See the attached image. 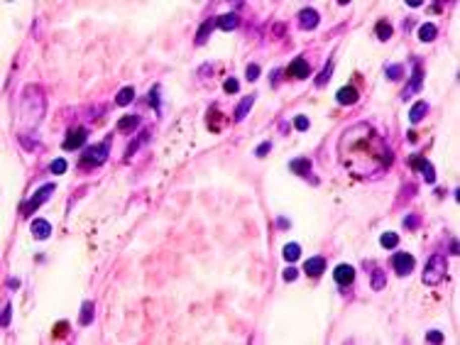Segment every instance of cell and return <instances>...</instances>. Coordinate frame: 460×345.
<instances>
[{"label": "cell", "instance_id": "obj_1", "mask_svg": "<svg viewBox=\"0 0 460 345\" xmlns=\"http://www.w3.org/2000/svg\"><path fill=\"white\" fill-rule=\"evenodd\" d=\"M338 152H340L343 167L355 172L357 176L377 174L392 164V150L375 132V127L367 123H357L345 130L338 142Z\"/></svg>", "mask_w": 460, "mask_h": 345}, {"label": "cell", "instance_id": "obj_2", "mask_svg": "<svg viewBox=\"0 0 460 345\" xmlns=\"http://www.w3.org/2000/svg\"><path fill=\"white\" fill-rule=\"evenodd\" d=\"M445 274H448V260H445V255L441 252H433L429 257V262H426V269H424V284L426 286H438V284L445 279Z\"/></svg>", "mask_w": 460, "mask_h": 345}, {"label": "cell", "instance_id": "obj_3", "mask_svg": "<svg viewBox=\"0 0 460 345\" xmlns=\"http://www.w3.org/2000/svg\"><path fill=\"white\" fill-rule=\"evenodd\" d=\"M108 152H111V137H108L106 142H100V144L86 147L83 155H81V164H83V167H100V164H106Z\"/></svg>", "mask_w": 460, "mask_h": 345}, {"label": "cell", "instance_id": "obj_4", "mask_svg": "<svg viewBox=\"0 0 460 345\" xmlns=\"http://www.w3.org/2000/svg\"><path fill=\"white\" fill-rule=\"evenodd\" d=\"M54 188H57L54 184H44V186L37 188V191H34V196H32L30 201H27V204H22V216H30V213H34V211H37V208H39L42 204H47L49 196L54 193Z\"/></svg>", "mask_w": 460, "mask_h": 345}, {"label": "cell", "instance_id": "obj_5", "mask_svg": "<svg viewBox=\"0 0 460 345\" xmlns=\"http://www.w3.org/2000/svg\"><path fill=\"white\" fill-rule=\"evenodd\" d=\"M392 267H394V272L399 277H409L414 272V267H416V260L409 252H394L392 255Z\"/></svg>", "mask_w": 460, "mask_h": 345}, {"label": "cell", "instance_id": "obj_6", "mask_svg": "<svg viewBox=\"0 0 460 345\" xmlns=\"http://www.w3.org/2000/svg\"><path fill=\"white\" fill-rule=\"evenodd\" d=\"M412 169L421 174V176L426 179V184H436V169H433V164H431L426 157L414 155V157H412Z\"/></svg>", "mask_w": 460, "mask_h": 345}, {"label": "cell", "instance_id": "obj_7", "mask_svg": "<svg viewBox=\"0 0 460 345\" xmlns=\"http://www.w3.org/2000/svg\"><path fill=\"white\" fill-rule=\"evenodd\" d=\"M86 140H88V130H86V127H76V130H69V135L64 137L62 147L66 150V152H71V150H81Z\"/></svg>", "mask_w": 460, "mask_h": 345}, {"label": "cell", "instance_id": "obj_8", "mask_svg": "<svg viewBox=\"0 0 460 345\" xmlns=\"http://www.w3.org/2000/svg\"><path fill=\"white\" fill-rule=\"evenodd\" d=\"M421 86H424V71H421V66L419 62H414V71H412V81H409V86L401 91V101H409L414 93H419L421 91Z\"/></svg>", "mask_w": 460, "mask_h": 345}, {"label": "cell", "instance_id": "obj_9", "mask_svg": "<svg viewBox=\"0 0 460 345\" xmlns=\"http://www.w3.org/2000/svg\"><path fill=\"white\" fill-rule=\"evenodd\" d=\"M286 74L291 76V79H299V81H303V79H309L311 76V64L306 62L303 57H296L294 62L289 64V69H286Z\"/></svg>", "mask_w": 460, "mask_h": 345}, {"label": "cell", "instance_id": "obj_10", "mask_svg": "<svg viewBox=\"0 0 460 345\" xmlns=\"http://www.w3.org/2000/svg\"><path fill=\"white\" fill-rule=\"evenodd\" d=\"M333 279L338 286H348L355 282V267L352 265H338L333 272Z\"/></svg>", "mask_w": 460, "mask_h": 345}, {"label": "cell", "instance_id": "obj_11", "mask_svg": "<svg viewBox=\"0 0 460 345\" xmlns=\"http://www.w3.org/2000/svg\"><path fill=\"white\" fill-rule=\"evenodd\" d=\"M318 22H321V17L314 8H303L301 13H299V27L301 30H316Z\"/></svg>", "mask_w": 460, "mask_h": 345}, {"label": "cell", "instance_id": "obj_12", "mask_svg": "<svg viewBox=\"0 0 460 345\" xmlns=\"http://www.w3.org/2000/svg\"><path fill=\"white\" fill-rule=\"evenodd\" d=\"M365 267L367 269H372V272H370V274H372V284H370V286H372L375 291H382L384 284H387V272H384L382 267H377L375 262H365Z\"/></svg>", "mask_w": 460, "mask_h": 345}, {"label": "cell", "instance_id": "obj_13", "mask_svg": "<svg viewBox=\"0 0 460 345\" xmlns=\"http://www.w3.org/2000/svg\"><path fill=\"white\" fill-rule=\"evenodd\" d=\"M357 98H360V93H357V88H352V86H343V88L335 93V101H338L340 106H355Z\"/></svg>", "mask_w": 460, "mask_h": 345}, {"label": "cell", "instance_id": "obj_14", "mask_svg": "<svg viewBox=\"0 0 460 345\" xmlns=\"http://www.w3.org/2000/svg\"><path fill=\"white\" fill-rule=\"evenodd\" d=\"M303 272H306V274H311V277L323 274V272H326V257H321V255L309 257V260H306V265H303Z\"/></svg>", "mask_w": 460, "mask_h": 345}, {"label": "cell", "instance_id": "obj_15", "mask_svg": "<svg viewBox=\"0 0 460 345\" xmlns=\"http://www.w3.org/2000/svg\"><path fill=\"white\" fill-rule=\"evenodd\" d=\"M289 169L294 174H299V176H303V179H309V174H311V159L309 157H296L289 162Z\"/></svg>", "mask_w": 460, "mask_h": 345}, {"label": "cell", "instance_id": "obj_16", "mask_svg": "<svg viewBox=\"0 0 460 345\" xmlns=\"http://www.w3.org/2000/svg\"><path fill=\"white\" fill-rule=\"evenodd\" d=\"M49 233H52L49 220H44V218H34V220H32V235L37 237V240H47Z\"/></svg>", "mask_w": 460, "mask_h": 345}, {"label": "cell", "instance_id": "obj_17", "mask_svg": "<svg viewBox=\"0 0 460 345\" xmlns=\"http://www.w3.org/2000/svg\"><path fill=\"white\" fill-rule=\"evenodd\" d=\"M238 25H240V17L235 15V13H225V15H221L218 20H216V27H221L223 32L235 30Z\"/></svg>", "mask_w": 460, "mask_h": 345}, {"label": "cell", "instance_id": "obj_18", "mask_svg": "<svg viewBox=\"0 0 460 345\" xmlns=\"http://www.w3.org/2000/svg\"><path fill=\"white\" fill-rule=\"evenodd\" d=\"M426 113H429V103H426V101H419V103H414L412 110H409V120L416 125V123H421V120H424V115H426Z\"/></svg>", "mask_w": 460, "mask_h": 345}, {"label": "cell", "instance_id": "obj_19", "mask_svg": "<svg viewBox=\"0 0 460 345\" xmlns=\"http://www.w3.org/2000/svg\"><path fill=\"white\" fill-rule=\"evenodd\" d=\"M254 106V93L245 95L242 101H240V106L235 108V123H240V120H245V115L250 113V108Z\"/></svg>", "mask_w": 460, "mask_h": 345}, {"label": "cell", "instance_id": "obj_20", "mask_svg": "<svg viewBox=\"0 0 460 345\" xmlns=\"http://www.w3.org/2000/svg\"><path fill=\"white\" fill-rule=\"evenodd\" d=\"M213 27H216V20H206V22L198 27V32H196V44H198V47H203V44L208 42V37H211Z\"/></svg>", "mask_w": 460, "mask_h": 345}, {"label": "cell", "instance_id": "obj_21", "mask_svg": "<svg viewBox=\"0 0 460 345\" xmlns=\"http://www.w3.org/2000/svg\"><path fill=\"white\" fill-rule=\"evenodd\" d=\"M375 34H377V39H380V42H387V39H392V37H394V27H392L387 20H380V22L375 25Z\"/></svg>", "mask_w": 460, "mask_h": 345}, {"label": "cell", "instance_id": "obj_22", "mask_svg": "<svg viewBox=\"0 0 460 345\" xmlns=\"http://www.w3.org/2000/svg\"><path fill=\"white\" fill-rule=\"evenodd\" d=\"M93 314H95L93 301H83L81 316H79V326H91V323H93Z\"/></svg>", "mask_w": 460, "mask_h": 345}, {"label": "cell", "instance_id": "obj_23", "mask_svg": "<svg viewBox=\"0 0 460 345\" xmlns=\"http://www.w3.org/2000/svg\"><path fill=\"white\" fill-rule=\"evenodd\" d=\"M132 101H135V88H132V86H125V88H120V91H118V95H115V103H118L120 108L130 106Z\"/></svg>", "mask_w": 460, "mask_h": 345}, {"label": "cell", "instance_id": "obj_24", "mask_svg": "<svg viewBox=\"0 0 460 345\" xmlns=\"http://www.w3.org/2000/svg\"><path fill=\"white\" fill-rule=\"evenodd\" d=\"M436 34H438V27H436L433 22H424V25L419 27V39H421V42H433Z\"/></svg>", "mask_w": 460, "mask_h": 345}, {"label": "cell", "instance_id": "obj_25", "mask_svg": "<svg viewBox=\"0 0 460 345\" xmlns=\"http://www.w3.org/2000/svg\"><path fill=\"white\" fill-rule=\"evenodd\" d=\"M147 140H149V132H140V135H137V140L130 142V144H127V150H125V162H130V159H132V155L140 150V144H142V142H147Z\"/></svg>", "mask_w": 460, "mask_h": 345}, {"label": "cell", "instance_id": "obj_26", "mask_svg": "<svg viewBox=\"0 0 460 345\" xmlns=\"http://www.w3.org/2000/svg\"><path fill=\"white\" fill-rule=\"evenodd\" d=\"M284 260L286 262H296L299 257H301V245L299 242H289V245H284Z\"/></svg>", "mask_w": 460, "mask_h": 345}, {"label": "cell", "instance_id": "obj_27", "mask_svg": "<svg viewBox=\"0 0 460 345\" xmlns=\"http://www.w3.org/2000/svg\"><path fill=\"white\" fill-rule=\"evenodd\" d=\"M140 125V118L137 115H123L120 120H118V130L120 132H127V130H132V127Z\"/></svg>", "mask_w": 460, "mask_h": 345}, {"label": "cell", "instance_id": "obj_28", "mask_svg": "<svg viewBox=\"0 0 460 345\" xmlns=\"http://www.w3.org/2000/svg\"><path fill=\"white\" fill-rule=\"evenodd\" d=\"M380 245H382V248H387V250H394V248L399 245V235L387 230V233H382V235H380Z\"/></svg>", "mask_w": 460, "mask_h": 345}, {"label": "cell", "instance_id": "obj_29", "mask_svg": "<svg viewBox=\"0 0 460 345\" xmlns=\"http://www.w3.org/2000/svg\"><path fill=\"white\" fill-rule=\"evenodd\" d=\"M384 74H387V79L389 81H399L404 76V66L401 64H389L387 69H384Z\"/></svg>", "mask_w": 460, "mask_h": 345}, {"label": "cell", "instance_id": "obj_30", "mask_svg": "<svg viewBox=\"0 0 460 345\" xmlns=\"http://www.w3.org/2000/svg\"><path fill=\"white\" fill-rule=\"evenodd\" d=\"M66 167H69V164H66V159H64V157H57L54 162H52V164H49V172L59 176V174L66 172Z\"/></svg>", "mask_w": 460, "mask_h": 345}, {"label": "cell", "instance_id": "obj_31", "mask_svg": "<svg viewBox=\"0 0 460 345\" xmlns=\"http://www.w3.org/2000/svg\"><path fill=\"white\" fill-rule=\"evenodd\" d=\"M331 74H333V64H328V66H326V69L321 71V76L316 79V86H318V88H323V86H326V83L331 81Z\"/></svg>", "mask_w": 460, "mask_h": 345}, {"label": "cell", "instance_id": "obj_32", "mask_svg": "<svg viewBox=\"0 0 460 345\" xmlns=\"http://www.w3.org/2000/svg\"><path fill=\"white\" fill-rule=\"evenodd\" d=\"M223 91H225V93H238V91H240V81L233 79V76H230V79H225V83H223Z\"/></svg>", "mask_w": 460, "mask_h": 345}, {"label": "cell", "instance_id": "obj_33", "mask_svg": "<svg viewBox=\"0 0 460 345\" xmlns=\"http://www.w3.org/2000/svg\"><path fill=\"white\" fill-rule=\"evenodd\" d=\"M309 125H311V123H309V118H306V115H296V118H294V127H296L299 132H306Z\"/></svg>", "mask_w": 460, "mask_h": 345}, {"label": "cell", "instance_id": "obj_34", "mask_svg": "<svg viewBox=\"0 0 460 345\" xmlns=\"http://www.w3.org/2000/svg\"><path fill=\"white\" fill-rule=\"evenodd\" d=\"M272 150V142L267 140V142H262V144H260V147H257V150H254V157H267V152H270Z\"/></svg>", "mask_w": 460, "mask_h": 345}, {"label": "cell", "instance_id": "obj_35", "mask_svg": "<svg viewBox=\"0 0 460 345\" xmlns=\"http://www.w3.org/2000/svg\"><path fill=\"white\" fill-rule=\"evenodd\" d=\"M245 76H247V81H257L260 79V66L257 64H250L247 71H245Z\"/></svg>", "mask_w": 460, "mask_h": 345}, {"label": "cell", "instance_id": "obj_36", "mask_svg": "<svg viewBox=\"0 0 460 345\" xmlns=\"http://www.w3.org/2000/svg\"><path fill=\"white\" fill-rule=\"evenodd\" d=\"M282 277H284V282H294V279H296V277H299V269H296V267H286L284 269V274H282Z\"/></svg>", "mask_w": 460, "mask_h": 345}, {"label": "cell", "instance_id": "obj_37", "mask_svg": "<svg viewBox=\"0 0 460 345\" xmlns=\"http://www.w3.org/2000/svg\"><path fill=\"white\" fill-rule=\"evenodd\" d=\"M149 106H155V110H162L159 108V86H155V88H152V91H149Z\"/></svg>", "mask_w": 460, "mask_h": 345}, {"label": "cell", "instance_id": "obj_38", "mask_svg": "<svg viewBox=\"0 0 460 345\" xmlns=\"http://www.w3.org/2000/svg\"><path fill=\"white\" fill-rule=\"evenodd\" d=\"M443 340V333L441 330H429L426 333V343H441Z\"/></svg>", "mask_w": 460, "mask_h": 345}, {"label": "cell", "instance_id": "obj_39", "mask_svg": "<svg viewBox=\"0 0 460 345\" xmlns=\"http://www.w3.org/2000/svg\"><path fill=\"white\" fill-rule=\"evenodd\" d=\"M10 311H13V306H10V304H5V306H3V328H8V326H10Z\"/></svg>", "mask_w": 460, "mask_h": 345}, {"label": "cell", "instance_id": "obj_40", "mask_svg": "<svg viewBox=\"0 0 460 345\" xmlns=\"http://www.w3.org/2000/svg\"><path fill=\"white\" fill-rule=\"evenodd\" d=\"M404 225H406L409 230H416V228H419V216H406V218H404Z\"/></svg>", "mask_w": 460, "mask_h": 345}, {"label": "cell", "instance_id": "obj_41", "mask_svg": "<svg viewBox=\"0 0 460 345\" xmlns=\"http://www.w3.org/2000/svg\"><path fill=\"white\" fill-rule=\"evenodd\" d=\"M66 328H69V323H66V321H62V323L57 326V330H54V335H57V338H62L64 333H66Z\"/></svg>", "mask_w": 460, "mask_h": 345}, {"label": "cell", "instance_id": "obj_42", "mask_svg": "<svg viewBox=\"0 0 460 345\" xmlns=\"http://www.w3.org/2000/svg\"><path fill=\"white\" fill-rule=\"evenodd\" d=\"M277 225H279V228H282V230H286V228H289V225H291V223H289V220H286V218H279V220H277Z\"/></svg>", "mask_w": 460, "mask_h": 345}, {"label": "cell", "instance_id": "obj_43", "mask_svg": "<svg viewBox=\"0 0 460 345\" xmlns=\"http://www.w3.org/2000/svg\"><path fill=\"white\" fill-rule=\"evenodd\" d=\"M450 255H458V242H455V240L450 242Z\"/></svg>", "mask_w": 460, "mask_h": 345}, {"label": "cell", "instance_id": "obj_44", "mask_svg": "<svg viewBox=\"0 0 460 345\" xmlns=\"http://www.w3.org/2000/svg\"><path fill=\"white\" fill-rule=\"evenodd\" d=\"M8 286H10V289H17V286H20V282H17V279H10V282H8Z\"/></svg>", "mask_w": 460, "mask_h": 345}]
</instances>
